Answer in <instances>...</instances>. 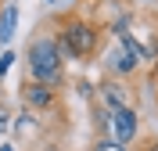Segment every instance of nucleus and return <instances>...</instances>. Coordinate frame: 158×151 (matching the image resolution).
I'll return each mask as SVG.
<instances>
[{"instance_id": "4", "label": "nucleus", "mask_w": 158, "mask_h": 151, "mask_svg": "<svg viewBox=\"0 0 158 151\" xmlns=\"http://www.w3.org/2000/svg\"><path fill=\"white\" fill-rule=\"evenodd\" d=\"M97 101L104 108H137L133 104V90H129V79H118V76H108V79L97 83Z\"/></svg>"}, {"instance_id": "5", "label": "nucleus", "mask_w": 158, "mask_h": 151, "mask_svg": "<svg viewBox=\"0 0 158 151\" xmlns=\"http://www.w3.org/2000/svg\"><path fill=\"white\" fill-rule=\"evenodd\" d=\"M140 137V111L137 108H111V141L118 144H137Z\"/></svg>"}, {"instance_id": "1", "label": "nucleus", "mask_w": 158, "mask_h": 151, "mask_svg": "<svg viewBox=\"0 0 158 151\" xmlns=\"http://www.w3.org/2000/svg\"><path fill=\"white\" fill-rule=\"evenodd\" d=\"M25 72H29V79L47 83L54 90H61V86L69 83V69H65V61H61L58 47H54L50 22H40V29L32 32L29 43H25Z\"/></svg>"}, {"instance_id": "8", "label": "nucleus", "mask_w": 158, "mask_h": 151, "mask_svg": "<svg viewBox=\"0 0 158 151\" xmlns=\"http://www.w3.org/2000/svg\"><path fill=\"white\" fill-rule=\"evenodd\" d=\"M15 25H18V7L15 4H4V11H0V40H11Z\"/></svg>"}, {"instance_id": "12", "label": "nucleus", "mask_w": 158, "mask_h": 151, "mask_svg": "<svg viewBox=\"0 0 158 151\" xmlns=\"http://www.w3.org/2000/svg\"><path fill=\"white\" fill-rule=\"evenodd\" d=\"M11 61H15V50H4V54H0V79H4V72L11 69Z\"/></svg>"}, {"instance_id": "9", "label": "nucleus", "mask_w": 158, "mask_h": 151, "mask_svg": "<svg viewBox=\"0 0 158 151\" xmlns=\"http://www.w3.org/2000/svg\"><path fill=\"white\" fill-rule=\"evenodd\" d=\"M90 151H129V148L118 144V141H111V137H94V148Z\"/></svg>"}, {"instance_id": "3", "label": "nucleus", "mask_w": 158, "mask_h": 151, "mask_svg": "<svg viewBox=\"0 0 158 151\" xmlns=\"http://www.w3.org/2000/svg\"><path fill=\"white\" fill-rule=\"evenodd\" d=\"M18 97L22 104L29 111H36L40 119H47V115H61L65 111V104H61V90H54V86H47V83H36V79H22L18 86Z\"/></svg>"}, {"instance_id": "6", "label": "nucleus", "mask_w": 158, "mask_h": 151, "mask_svg": "<svg viewBox=\"0 0 158 151\" xmlns=\"http://www.w3.org/2000/svg\"><path fill=\"white\" fill-rule=\"evenodd\" d=\"M43 133V119H40L36 111H22L18 119H15V137H22V141H29V137H40Z\"/></svg>"}, {"instance_id": "14", "label": "nucleus", "mask_w": 158, "mask_h": 151, "mask_svg": "<svg viewBox=\"0 0 158 151\" xmlns=\"http://www.w3.org/2000/svg\"><path fill=\"white\" fill-rule=\"evenodd\" d=\"M129 151H133V148H129Z\"/></svg>"}, {"instance_id": "13", "label": "nucleus", "mask_w": 158, "mask_h": 151, "mask_svg": "<svg viewBox=\"0 0 158 151\" xmlns=\"http://www.w3.org/2000/svg\"><path fill=\"white\" fill-rule=\"evenodd\" d=\"M0 151H15V148H11V144H4V148H0Z\"/></svg>"}, {"instance_id": "10", "label": "nucleus", "mask_w": 158, "mask_h": 151, "mask_svg": "<svg viewBox=\"0 0 158 151\" xmlns=\"http://www.w3.org/2000/svg\"><path fill=\"white\" fill-rule=\"evenodd\" d=\"M133 151H158V137H137Z\"/></svg>"}, {"instance_id": "11", "label": "nucleus", "mask_w": 158, "mask_h": 151, "mask_svg": "<svg viewBox=\"0 0 158 151\" xmlns=\"http://www.w3.org/2000/svg\"><path fill=\"white\" fill-rule=\"evenodd\" d=\"M7 126H11V108H7V101L0 97V133L7 130Z\"/></svg>"}, {"instance_id": "7", "label": "nucleus", "mask_w": 158, "mask_h": 151, "mask_svg": "<svg viewBox=\"0 0 158 151\" xmlns=\"http://www.w3.org/2000/svg\"><path fill=\"white\" fill-rule=\"evenodd\" d=\"M108 69H111V76H118V79H129V76H137L140 58H137V54H126V50H118L115 58L108 61Z\"/></svg>"}, {"instance_id": "2", "label": "nucleus", "mask_w": 158, "mask_h": 151, "mask_svg": "<svg viewBox=\"0 0 158 151\" xmlns=\"http://www.w3.org/2000/svg\"><path fill=\"white\" fill-rule=\"evenodd\" d=\"M54 25L65 32V40L72 47V61H94L97 58V47H101V29L94 18H83V15H54Z\"/></svg>"}]
</instances>
